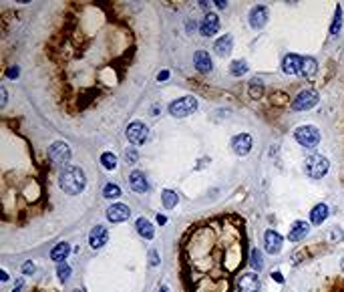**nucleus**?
I'll use <instances>...</instances> for the list:
<instances>
[{"label":"nucleus","instance_id":"f257e3e1","mask_svg":"<svg viewBox=\"0 0 344 292\" xmlns=\"http://www.w3.org/2000/svg\"><path fill=\"white\" fill-rule=\"evenodd\" d=\"M133 55L135 37L119 6L71 4L49 47L64 109L79 115L113 99L129 75Z\"/></svg>","mask_w":344,"mask_h":292},{"label":"nucleus","instance_id":"f03ea898","mask_svg":"<svg viewBox=\"0 0 344 292\" xmlns=\"http://www.w3.org/2000/svg\"><path fill=\"white\" fill-rule=\"evenodd\" d=\"M248 260V228L237 214H218L187 228L179 244L185 292H233Z\"/></svg>","mask_w":344,"mask_h":292},{"label":"nucleus","instance_id":"7ed1b4c3","mask_svg":"<svg viewBox=\"0 0 344 292\" xmlns=\"http://www.w3.org/2000/svg\"><path fill=\"white\" fill-rule=\"evenodd\" d=\"M58 183H60V189L68 196H77L85 189L87 185V177H85V172L77 166H64L62 172L58 175Z\"/></svg>","mask_w":344,"mask_h":292},{"label":"nucleus","instance_id":"20e7f679","mask_svg":"<svg viewBox=\"0 0 344 292\" xmlns=\"http://www.w3.org/2000/svg\"><path fill=\"white\" fill-rule=\"evenodd\" d=\"M296 141L302 145V147H308V149H314L318 143H320V131L314 127V125H302L296 129L294 133Z\"/></svg>","mask_w":344,"mask_h":292},{"label":"nucleus","instance_id":"39448f33","mask_svg":"<svg viewBox=\"0 0 344 292\" xmlns=\"http://www.w3.org/2000/svg\"><path fill=\"white\" fill-rule=\"evenodd\" d=\"M328 168H330V164H328V159L322 157V155H310V157L306 159V164H304L306 175L312 177V179L324 177V175L328 174Z\"/></svg>","mask_w":344,"mask_h":292},{"label":"nucleus","instance_id":"423d86ee","mask_svg":"<svg viewBox=\"0 0 344 292\" xmlns=\"http://www.w3.org/2000/svg\"><path fill=\"white\" fill-rule=\"evenodd\" d=\"M197 109V99L195 97H181L177 101H173L169 105V113L173 117H187Z\"/></svg>","mask_w":344,"mask_h":292},{"label":"nucleus","instance_id":"0eeeda50","mask_svg":"<svg viewBox=\"0 0 344 292\" xmlns=\"http://www.w3.org/2000/svg\"><path fill=\"white\" fill-rule=\"evenodd\" d=\"M316 103H318V93H316L314 89H306V91H302V93L296 95V99L292 101V109H294V111H308V109H312Z\"/></svg>","mask_w":344,"mask_h":292},{"label":"nucleus","instance_id":"6e6552de","mask_svg":"<svg viewBox=\"0 0 344 292\" xmlns=\"http://www.w3.org/2000/svg\"><path fill=\"white\" fill-rule=\"evenodd\" d=\"M127 139L131 141V143H135V145H141V143H145L147 141V137H149V129H147V125L145 123H141V121H133V123H129V127H127Z\"/></svg>","mask_w":344,"mask_h":292},{"label":"nucleus","instance_id":"1a4fd4ad","mask_svg":"<svg viewBox=\"0 0 344 292\" xmlns=\"http://www.w3.org/2000/svg\"><path fill=\"white\" fill-rule=\"evenodd\" d=\"M49 159H51L53 164H68V159H71V147H68V143H64V141L53 143L51 149H49Z\"/></svg>","mask_w":344,"mask_h":292},{"label":"nucleus","instance_id":"9d476101","mask_svg":"<svg viewBox=\"0 0 344 292\" xmlns=\"http://www.w3.org/2000/svg\"><path fill=\"white\" fill-rule=\"evenodd\" d=\"M237 290L239 292H260V278L256 272H246L237 278Z\"/></svg>","mask_w":344,"mask_h":292},{"label":"nucleus","instance_id":"9b49d317","mask_svg":"<svg viewBox=\"0 0 344 292\" xmlns=\"http://www.w3.org/2000/svg\"><path fill=\"white\" fill-rule=\"evenodd\" d=\"M231 149H233V153H235V155H239V157L248 155V153L252 151V137H250L248 133H239V135H235V137L231 139Z\"/></svg>","mask_w":344,"mask_h":292},{"label":"nucleus","instance_id":"f8f14e48","mask_svg":"<svg viewBox=\"0 0 344 292\" xmlns=\"http://www.w3.org/2000/svg\"><path fill=\"white\" fill-rule=\"evenodd\" d=\"M268 18H270V12H268V8H266L264 4L254 6L252 12H250V24H252V28H256V30H260V28L268 22Z\"/></svg>","mask_w":344,"mask_h":292},{"label":"nucleus","instance_id":"ddd939ff","mask_svg":"<svg viewBox=\"0 0 344 292\" xmlns=\"http://www.w3.org/2000/svg\"><path fill=\"white\" fill-rule=\"evenodd\" d=\"M218 28H220V18H218V14L208 12V14L203 16L201 24H199L201 35H203V37H214V35L218 33Z\"/></svg>","mask_w":344,"mask_h":292},{"label":"nucleus","instance_id":"4468645a","mask_svg":"<svg viewBox=\"0 0 344 292\" xmlns=\"http://www.w3.org/2000/svg\"><path fill=\"white\" fill-rule=\"evenodd\" d=\"M129 216H131V210H129V206H125V204H113V206L107 210V218H109L113 224L129 220Z\"/></svg>","mask_w":344,"mask_h":292},{"label":"nucleus","instance_id":"2eb2a0df","mask_svg":"<svg viewBox=\"0 0 344 292\" xmlns=\"http://www.w3.org/2000/svg\"><path fill=\"white\" fill-rule=\"evenodd\" d=\"M129 185H131L133 191H137V193L149 191V181H147V177H145L143 172H131V175H129Z\"/></svg>","mask_w":344,"mask_h":292},{"label":"nucleus","instance_id":"dca6fc26","mask_svg":"<svg viewBox=\"0 0 344 292\" xmlns=\"http://www.w3.org/2000/svg\"><path fill=\"white\" fill-rule=\"evenodd\" d=\"M107 240H109V232H107L105 226H97V228H93L91 234H89V244H91L93 248H103V246L107 244Z\"/></svg>","mask_w":344,"mask_h":292},{"label":"nucleus","instance_id":"f3484780","mask_svg":"<svg viewBox=\"0 0 344 292\" xmlns=\"http://www.w3.org/2000/svg\"><path fill=\"white\" fill-rule=\"evenodd\" d=\"M308 232H310V224L298 220V222L292 224V228H290V232H288V240H290V242H300V240H304V238L308 236Z\"/></svg>","mask_w":344,"mask_h":292},{"label":"nucleus","instance_id":"a211bd4d","mask_svg":"<svg viewBox=\"0 0 344 292\" xmlns=\"http://www.w3.org/2000/svg\"><path fill=\"white\" fill-rule=\"evenodd\" d=\"M264 240H266V250L270 254H278L282 250V236L276 230H268L266 236H264Z\"/></svg>","mask_w":344,"mask_h":292},{"label":"nucleus","instance_id":"6ab92c4d","mask_svg":"<svg viewBox=\"0 0 344 292\" xmlns=\"http://www.w3.org/2000/svg\"><path fill=\"white\" fill-rule=\"evenodd\" d=\"M282 69H284L286 75H298L302 71V58L298 55H288L282 62Z\"/></svg>","mask_w":344,"mask_h":292},{"label":"nucleus","instance_id":"aec40b11","mask_svg":"<svg viewBox=\"0 0 344 292\" xmlns=\"http://www.w3.org/2000/svg\"><path fill=\"white\" fill-rule=\"evenodd\" d=\"M193 62H195V69L199 71V73H210L212 71V58L210 55L205 53V51H197L195 53V57H193Z\"/></svg>","mask_w":344,"mask_h":292},{"label":"nucleus","instance_id":"412c9836","mask_svg":"<svg viewBox=\"0 0 344 292\" xmlns=\"http://www.w3.org/2000/svg\"><path fill=\"white\" fill-rule=\"evenodd\" d=\"M328 218V206L326 204H318V206H314V210L310 212V220H312V224H316V226H322V222Z\"/></svg>","mask_w":344,"mask_h":292},{"label":"nucleus","instance_id":"4be33fe9","mask_svg":"<svg viewBox=\"0 0 344 292\" xmlns=\"http://www.w3.org/2000/svg\"><path fill=\"white\" fill-rule=\"evenodd\" d=\"M231 47H233V39L226 35V37H222L218 43H216V47H214V51L218 53V57H228L229 53H231Z\"/></svg>","mask_w":344,"mask_h":292},{"label":"nucleus","instance_id":"5701e85b","mask_svg":"<svg viewBox=\"0 0 344 292\" xmlns=\"http://www.w3.org/2000/svg\"><path fill=\"white\" fill-rule=\"evenodd\" d=\"M135 228H137V232L141 234L145 240H151V238L155 236V228H153V224H151L147 218H139L137 224H135Z\"/></svg>","mask_w":344,"mask_h":292},{"label":"nucleus","instance_id":"b1692460","mask_svg":"<svg viewBox=\"0 0 344 292\" xmlns=\"http://www.w3.org/2000/svg\"><path fill=\"white\" fill-rule=\"evenodd\" d=\"M71 254V244H66V242H60L57 244L53 250H51V258L55 260V262H62V260H66V256Z\"/></svg>","mask_w":344,"mask_h":292},{"label":"nucleus","instance_id":"393cba45","mask_svg":"<svg viewBox=\"0 0 344 292\" xmlns=\"http://www.w3.org/2000/svg\"><path fill=\"white\" fill-rule=\"evenodd\" d=\"M304 77H314L318 73V62L314 57H304L302 58V71H300Z\"/></svg>","mask_w":344,"mask_h":292},{"label":"nucleus","instance_id":"a878e982","mask_svg":"<svg viewBox=\"0 0 344 292\" xmlns=\"http://www.w3.org/2000/svg\"><path fill=\"white\" fill-rule=\"evenodd\" d=\"M320 292H344V276H336L332 278Z\"/></svg>","mask_w":344,"mask_h":292},{"label":"nucleus","instance_id":"bb28decb","mask_svg":"<svg viewBox=\"0 0 344 292\" xmlns=\"http://www.w3.org/2000/svg\"><path fill=\"white\" fill-rule=\"evenodd\" d=\"M161 200H163V206L167 208V210H171L177 206V193L171 191V189H165L163 193H161Z\"/></svg>","mask_w":344,"mask_h":292},{"label":"nucleus","instance_id":"cd10ccee","mask_svg":"<svg viewBox=\"0 0 344 292\" xmlns=\"http://www.w3.org/2000/svg\"><path fill=\"white\" fill-rule=\"evenodd\" d=\"M344 18H342V10H340V6H336V14H334V22H332V26H330V35L332 37H336L338 33H340V26H342Z\"/></svg>","mask_w":344,"mask_h":292},{"label":"nucleus","instance_id":"c85d7f7f","mask_svg":"<svg viewBox=\"0 0 344 292\" xmlns=\"http://www.w3.org/2000/svg\"><path fill=\"white\" fill-rule=\"evenodd\" d=\"M246 71H248V67H246L244 60H233L231 67H229V73L233 77H242V75H246Z\"/></svg>","mask_w":344,"mask_h":292},{"label":"nucleus","instance_id":"c756f323","mask_svg":"<svg viewBox=\"0 0 344 292\" xmlns=\"http://www.w3.org/2000/svg\"><path fill=\"white\" fill-rule=\"evenodd\" d=\"M103 196H105L107 200H117V198L121 196V187L115 185V183H107L105 189H103Z\"/></svg>","mask_w":344,"mask_h":292},{"label":"nucleus","instance_id":"7c9ffc66","mask_svg":"<svg viewBox=\"0 0 344 292\" xmlns=\"http://www.w3.org/2000/svg\"><path fill=\"white\" fill-rule=\"evenodd\" d=\"M101 164H103L105 170H115V168H117V157H115L111 151H107V153L101 155Z\"/></svg>","mask_w":344,"mask_h":292},{"label":"nucleus","instance_id":"2f4dec72","mask_svg":"<svg viewBox=\"0 0 344 292\" xmlns=\"http://www.w3.org/2000/svg\"><path fill=\"white\" fill-rule=\"evenodd\" d=\"M250 264H252V268L258 270V272L264 268V260H262V252H260V250H252V262H250Z\"/></svg>","mask_w":344,"mask_h":292},{"label":"nucleus","instance_id":"473e14b6","mask_svg":"<svg viewBox=\"0 0 344 292\" xmlns=\"http://www.w3.org/2000/svg\"><path fill=\"white\" fill-rule=\"evenodd\" d=\"M57 274L62 282H66V280H68V276H71V266H68L66 262H60V264H58V268H57Z\"/></svg>","mask_w":344,"mask_h":292},{"label":"nucleus","instance_id":"72a5a7b5","mask_svg":"<svg viewBox=\"0 0 344 292\" xmlns=\"http://www.w3.org/2000/svg\"><path fill=\"white\" fill-rule=\"evenodd\" d=\"M328 236H330V238H332L334 242H342V240H344V232L340 230V228H332Z\"/></svg>","mask_w":344,"mask_h":292},{"label":"nucleus","instance_id":"f704fd0d","mask_svg":"<svg viewBox=\"0 0 344 292\" xmlns=\"http://www.w3.org/2000/svg\"><path fill=\"white\" fill-rule=\"evenodd\" d=\"M35 270H37V268H35V264H32L30 260L22 264V272H24V274H28V276H30V274H35Z\"/></svg>","mask_w":344,"mask_h":292},{"label":"nucleus","instance_id":"c9c22d12","mask_svg":"<svg viewBox=\"0 0 344 292\" xmlns=\"http://www.w3.org/2000/svg\"><path fill=\"white\" fill-rule=\"evenodd\" d=\"M18 75H20V69H18V67H10V69L6 71V77H8V79H16Z\"/></svg>","mask_w":344,"mask_h":292},{"label":"nucleus","instance_id":"e433bc0d","mask_svg":"<svg viewBox=\"0 0 344 292\" xmlns=\"http://www.w3.org/2000/svg\"><path fill=\"white\" fill-rule=\"evenodd\" d=\"M149 264H151V266H157V264H159V256H157L155 250L149 252Z\"/></svg>","mask_w":344,"mask_h":292},{"label":"nucleus","instance_id":"4c0bfd02","mask_svg":"<svg viewBox=\"0 0 344 292\" xmlns=\"http://www.w3.org/2000/svg\"><path fill=\"white\" fill-rule=\"evenodd\" d=\"M4 105H6V87L0 89V107H4Z\"/></svg>","mask_w":344,"mask_h":292},{"label":"nucleus","instance_id":"58836bf2","mask_svg":"<svg viewBox=\"0 0 344 292\" xmlns=\"http://www.w3.org/2000/svg\"><path fill=\"white\" fill-rule=\"evenodd\" d=\"M167 79H169V71H161L157 75V81H167Z\"/></svg>","mask_w":344,"mask_h":292},{"label":"nucleus","instance_id":"ea45409f","mask_svg":"<svg viewBox=\"0 0 344 292\" xmlns=\"http://www.w3.org/2000/svg\"><path fill=\"white\" fill-rule=\"evenodd\" d=\"M127 159H129V161H135V159H137V153H135L133 149H127Z\"/></svg>","mask_w":344,"mask_h":292},{"label":"nucleus","instance_id":"a19ab883","mask_svg":"<svg viewBox=\"0 0 344 292\" xmlns=\"http://www.w3.org/2000/svg\"><path fill=\"white\" fill-rule=\"evenodd\" d=\"M272 278H274L276 282H284V278H282V274H280V272H274V274H272Z\"/></svg>","mask_w":344,"mask_h":292},{"label":"nucleus","instance_id":"79ce46f5","mask_svg":"<svg viewBox=\"0 0 344 292\" xmlns=\"http://www.w3.org/2000/svg\"><path fill=\"white\" fill-rule=\"evenodd\" d=\"M216 6H218V8H226L228 2H226V0H216Z\"/></svg>","mask_w":344,"mask_h":292},{"label":"nucleus","instance_id":"37998d69","mask_svg":"<svg viewBox=\"0 0 344 292\" xmlns=\"http://www.w3.org/2000/svg\"><path fill=\"white\" fill-rule=\"evenodd\" d=\"M165 222H167V218H165V216H161V214H159V216H157V224H161V226H163V224H165Z\"/></svg>","mask_w":344,"mask_h":292},{"label":"nucleus","instance_id":"c03bdc74","mask_svg":"<svg viewBox=\"0 0 344 292\" xmlns=\"http://www.w3.org/2000/svg\"><path fill=\"white\" fill-rule=\"evenodd\" d=\"M22 284H24V282H22V280H18V284L14 286V290L12 292H22Z\"/></svg>","mask_w":344,"mask_h":292},{"label":"nucleus","instance_id":"a18cd8bd","mask_svg":"<svg viewBox=\"0 0 344 292\" xmlns=\"http://www.w3.org/2000/svg\"><path fill=\"white\" fill-rule=\"evenodd\" d=\"M0 278H2V280H8V274L2 270V272H0Z\"/></svg>","mask_w":344,"mask_h":292},{"label":"nucleus","instance_id":"49530a36","mask_svg":"<svg viewBox=\"0 0 344 292\" xmlns=\"http://www.w3.org/2000/svg\"><path fill=\"white\" fill-rule=\"evenodd\" d=\"M161 292H169V288H167V286H163V288H161Z\"/></svg>","mask_w":344,"mask_h":292},{"label":"nucleus","instance_id":"de8ad7c7","mask_svg":"<svg viewBox=\"0 0 344 292\" xmlns=\"http://www.w3.org/2000/svg\"><path fill=\"white\" fill-rule=\"evenodd\" d=\"M340 268H342V274H344V260H342V264H340Z\"/></svg>","mask_w":344,"mask_h":292},{"label":"nucleus","instance_id":"09e8293b","mask_svg":"<svg viewBox=\"0 0 344 292\" xmlns=\"http://www.w3.org/2000/svg\"><path fill=\"white\" fill-rule=\"evenodd\" d=\"M73 292H83V290H81V288H75V290H73Z\"/></svg>","mask_w":344,"mask_h":292},{"label":"nucleus","instance_id":"8fccbe9b","mask_svg":"<svg viewBox=\"0 0 344 292\" xmlns=\"http://www.w3.org/2000/svg\"><path fill=\"white\" fill-rule=\"evenodd\" d=\"M35 292H41V290H35Z\"/></svg>","mask_w":344,"mask_h":292}]
</instances>
